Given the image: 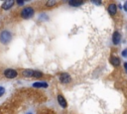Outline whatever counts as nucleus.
<instances>
[{"instance_id":"nucleus-19","label":"nucleus","mask_w":127,"mask_h":114,"mask_svg":"<svg viewBox=\"0 0 127 114\" xmlns=\"http://www.w3.org/2000/svg\"><path fill=\"white\" fill-rule=\"evenodd\" d=\"M27 114H32V113H27Z\"/></svg>"},{"instance_id":"nucleus-8","label":"nucleus","mask_w":127,"mask_h":114,"mask_svg":"<svg viewBox=\"0 0 127 114\" xmlns=\"http://www.w3.org/2000/svg\"><path fill=\"white\" fill-rule=\"evenodd\" d=\"M58 102H59V104H60L62 107H64V108H65L66 105H67L65 98H64L62 94H59V95H58Z\"/></svg>"},{"instance_id":"nucleus-13","label":"nucleus","mask_w":127,"mask_h":114,"mask_svg":"<svg viewBox=\"0 0 127 114\" xmlns=\"http://www.w3.org/2000/svg\"><path fill=\"white\" fill-rule=\"evenodd\" d=\"M57 4V1H55V0H51V1H48L47 3H46V5L48 6V7H53V6H55Z\"/></svg>"},{"instance_id":"nucleus-4","label":"nucleus","mask_w":127,"mask_h":114,"mask_svg":"<svg viewBox=\"0 0 127 114\" xmlns=\"http://www.w3.org/2000/svg\"><path fill=\"white\" fill-rule=\"evenodd\" d=\"M71 80V77L68 73L66 72H63L60 74V81L63 82V83H68L69 81Z\"/></svg>"},{"instance_id":"nucleus-9","label":"nucleus","mask_w":127,"mask_h":114,"mask_svg":"<svg viewBox=\"0 0 127 114\" xmlns=\"http://www.w3.org/2000/svg\"><path fill=\"white\" fill-rule=\"evenodd\" d=\"M33 87H36V88H46V87H48V83L45 82V81H37V82L33 83Z\"/></svg>"},{"instance_id":"nucleus-5","label":"nucleus","mask_w":127,"mask_h":114,"mask_svg":"<svg viewBox=\"0 0 127 114\" xmlns=\"http://www.w3.org/2000/svg\"><path fill=\"white\" fill-rule=\"evenodd\" d=\"M120 41H121V35L119 34V32L115 31L113 33V36H112V42L114 45H118L120 43Z\"/></svg>"},{"instance_id":"nucleus-6","label":"nucleus","mask_w":127,"mask_h":114,"mask_svg":"<svg viewBox=\"0 0 127 114\" xmlns=\"http://www.w3.org/2000/svg\"><path fill=\"white\" fill-rule=\"evenodd\" d=\"M14 3H15V2H14L13 0H6L5 2H3L1 8H2L3 10H8V9H10V8L14 5Z\"/></svg>"},{"instance_id":"nucleus-14","label":"nucleus","mask_w":127,"mask_h":114,"mask_svg":"<svg viewBox=\"0 0 127 114\" xmlns=\"http://www.w3.org/2000/svg\"><path fill=\"white\" fill-rule=\"evenodd\" d=\"M5 93V88L3 86H0V97Z\"/></svg>"},{"instance_id":"nucleus-17","label":"nucleus","mask_w":127,"mask_h":114,"mask_svg":"<svg viewBox=\"0 0 127 114\" xmlns=\"http://www.w3.org/2000/svg\"><path fill=\"white\" fill-rule=\"evenodd\" d=\"M123 64H124V67H125V70L127 71V62H124Z\"/></svg>"},{"instance_id":"nucleus-12","label":"nucleus","mask_w":127,"mask_h":114,"mask_svg":"<svg viewBox=\"0 0 127 114\" xmlns=\"http://www.w3.org/2000/svg\"><path fill=\"white\" fill-rule=\"evenodd\" d=\"M82 3H83L82 1H75V0H70V1H68V4H69L70 6H73V7H78V6H80Z\"/></svg>"},{"instance_id":"nucleus-11","label":"nucleus","mask_w":127,"mask_h":114,"mask_svg":"<svg viewBox=\"0 0 127 114\" xmlns=\"http://www.w3.org/2000/svg\"><path fill=\"white\" fill-rule=\"evenodd\" d=\"M110 62L114 65V66H118L120 64V59L117 57H110Z\"/></svg>"},{"instance_id":"nucleus-15","label":"nucleus","mask_w":127,"mask_h":114,"mask_svg":"<svg viewBox=\"0 0 127 114\" xmlns=\"http://www.w3.org/2000/svg\"><path fill=\"white\" fill-rule=\"evenodd\" d=\"M122 56H123V57H127V49H125V50L122 52Z\"/></svg>"},{"instance_id":"nucleus-2","label":"nucleus","mask_w":127,"mask_h":114,"mask_svg":"<svg viewBox=\"0 0 127 114\" xmlns=\"http://www.w3.org/2000/svg\"><path fill=\"white\" fill-rule=\"evenodd\" d=\"M12 39V35L9 31H3L1 34H0V42L4 45L8 44Z\"/></svg>"},{"instance_id":"nucleus-10","label":"nucleus","mask_w":127,"mask_h":114,"mask_svg":"<svg viewBox=\"0 0 127 114\" xmlns=\"http://www.w3.org/2000/svg\"><path fill=\"white\" fill-rule=\"evenodd\" d=\"M34 73H35V70L33 69H24L22 71V74L26 77H34Z\"/></svg>"},{"instance_id":"nucleus-16","label":"nucleus","mask_w":127,"mask_h":114,"mask_svg":"<svg viewBox=\"0 0 127 114\" xmlns=\"http://www.w3.org/2000/svg\"><path fill=\"white\" fill-rule=\"evenodd\" d=\"M92 2H93L94 4H96V5H100V4H101V2H100V1H99V2H96V1H92Z\"/></svg>"},{"instance_id":"nucleus-3","label":"nucleus","mask_w":127,"mask_h":114,"mask_svg":"<svg viewBox=\"0 0 127 114\" xmlns=\"http://www.w3.org/2000/svg\"><path fill=\"white\" fill-rule=\"evenodd\" d=\"M4 75H5V77H7L9 79H12V78H15L18 75V72L13 68H7V69L4 70Z\"/></svg>"},{"instance_id":"nucleus-7","label":"nucleus","mask_w":127,"mask_h":114,"mask_svg":"<svg viewBox=\"0 0 127 114\" xmlns=\"http://www.w3.org/2000/svg\"><path fill=\"white\" fill-rule=\"evenodd\" d=\"M107 10H108V13H109L111 16H114V15L116 14V12H117V6H116V4L111 3V4L108 6Z\"/></svg>"},{"instance_id":"nucleus-1","label":"nucleus","mask_w":127,"mask_h":114,"mask_svg":"<svg viewBox=\"0 0 127 114\" xmlns=\"http://www.w3.org/2000/svg\"><path fill=\"white\" fill-rule=\"evenodd\" d=\"M34 13H35V11L32 7H25L21 11V17L24 19H30L34 16Z\"/></svg>"},{"instance_id":"nucleus-18","label":"nucleus","mask_w":127,"mask_h":114,"mask_svg":"<svg viewBox=\"0 0 127 114\" xmlns=\"http://www.w3.org/2000/svg\"><path fill=\"white\" fill-rule=\"evenodd\" d=\"M17 3H18L19 5H23V4H24V2H23V1H18Z\"/></svg>"}]
</instances>
